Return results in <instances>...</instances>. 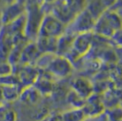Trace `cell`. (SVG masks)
<instances>
[{
	"label": "cell",
	"instance_id": "6",
	"mask_svg": "<svg viewBox=\"0 0 122 121\" xmlns=\"http://www.w3.org/2000/svg\"><path fill=\"white\" fill-rule=\"evenodd\" d=\"M58 39L59 38L44 37V36H38L35 41L38 49L42 54L45 53H51L54 54L57 53Z\"/></svg>",
	"mask_w": 122,
	"mask_h": 121
},
{
	"label": "cell",
	"instance_id": "9",
	"mask_svg": "<svg viewBox=\"0 0 122 121\" xmlns=\"http://www.w3.org/2000/svg\"><path fill=\"white\" fill-rule=\"evenodd\" d=\"M63 121H85L87 119L82 108H73L61 114Z\"/></svg>",
	"mask_w": 122,
	"mask_h": 121
},
{
	"label": "cell",
	"instance_id": "12",
	"mask_svg": "<svg viewBox=\"0 0 122 121\" xmlns=\"http://www.w3.org/2000/svg\"><path fill=\"white\" fill-rule=\"evenodd\" d=\"M47 121H63V119L61 117V114H57V115H53L48 118Z\"/></svg>",
	"mask_w": 122,
	"mask_h": 121
},
{
	"label": "cell",
	"instance_id": "4",
	"mask_svg": "<svg viewBox=\"0 0 122 121\" xmlns=\"http://www.w3.org/2000/svg\"><path fill=\"white\" fill-rule=\"evenodd\" d=\"M42 55V53L38 49L36 42H29L22 49L20 62H22L25 65H30L32 63L36 62Z\"/></svg>",
	"mask_w": 122,
	"mask_h": 121
},
{
	"label": "cell",
	"instance_id": "7",
	"mask_svg": "<svg viewBox=\"0 0 122 121\" xmlns=\"http://www.w3.org/2000/svg\"><path fill=\"white\" fill-rule=\"evenodd\" d=\"M39 77L36 69L30 65H25L20 72V81L25 86V87L30 86L35 84Z\"/></svg>",
	"mask_w": 122,
	"mask_h": 121
},
{
	"label": "cell",
	"instance_id": "3",
	"mask_svg": "<svg viewBox=\"0 0 122 121\" xmlns=\"http://www.w3.org/2000/svg\"><path fill=\"white\" fill-rule=\"evenodd\" d=\"M92 36L91 32H84L76 35L73 42L72 49L69 54H76L77 58L81 57L82 55L86 54L92 46Z\"/></svg>",
	"mask_w": 122,
	"mask_h": 121
},
{
	"label": "cell",
	"instance_id": "5",
	"mask_svg": "<svg viewBox=\"0 0 122 121\" xmlns=\"http://www.w3.org/2000/svg\"><path fill=\"white\" fill-rule=\"evenodd\" d=\"M72 88V91L85 100L93 95V86L91 82L85 78H77L73 83Z\"/></svg>",
	"mask_w": 122,
	"mask_h": 121
},
{
	"label": "cell",
	"instance_id": "10",
	"mask_svg": "<svg viewBox=\"0 0 122 121\" xmlns=\"http://www.w3.org/2000/svg\"><path fill=\"white\" fill-rule=\"evenodd\" d=\"M2 97L8 101H14L20 96V92L14 85H4L0 88Z\"/></svg>",
	"mask_w": 122,
	"mask_h": 121
},
{
	"label": "cell",
	"instance_id": "11",
	"mask_svg": "<svg viewBox=\"0 0 122 121\" xmlns=\"http://www.w3.org/2000/svg\"><path fill=\"white\" fill-rule=\"evenodd\" d=\"M16 113L10 108L0 107V121H16Z\"/></svg>",
	"mask_w": 122,
	"mask_h": 121
},
{
	"label": "cell",
	"instance_id": "1",
	"mask_svg": "<svg viewBox=\"0 0 122 121\" xmlns=\"http://www.w3.org/2000/svg\"><path fill=\"white\" fill-rule=\"evenodd\" d=\"M65 26L54 15H46L42 18L38 36L59 38L65 33Z\"/></svg>",
	"mask_w": 122,
	"mask_h": 121
},
{
	"label": "cell",
	"instance_id": "2",
	"mask_svg": "<svg viewBox=\"0 0 122 121\" xmlns=\"http://www.w3.org/2000/svg\"><path fill=\"white\" fill-rule=\"evenodd\" d=\"M47 67L49 74L59 78L66 77L72 71V65L70 59L59 55L53 57Z\"/></svg>",
	"mask_w": 122,
	"mask_h": 121
},
{
	"label": "cell",
	"instance_id": "8",
	"mask_svg": "<svg viewBox=\"0 0 122 121\" xmlns=\"http://www.w3.org/2000/svg\"><path fill=\"white\" fill-rule=\"evenodd\" d=\"M41 92L36 89L34 86L25 87V89L20 92V97L24 102L26 104H31L34 105L36 104L41 98Z\"/></svg>",
	"mask_w": 122,
	"mask_h": 121
}]
</instances>
